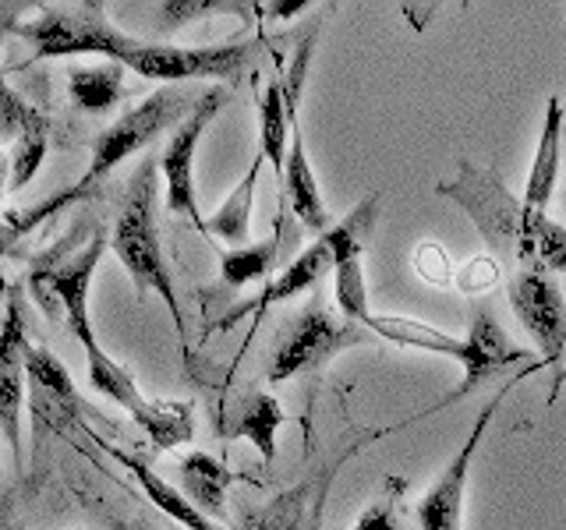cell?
Returning <instances> with one entry per match:
<instances>
[{
	"label": "cell",
	"instance_id": "cell-1",
	"mask_svg": "<svg viewBox=\"0 0 566 530\" xmlns=\"http://www.w3.org/2000/svg\"><path fill=\"white\" fill-rule=\"evenodd\" d=\"M436 191L468 212L489 247H510L521 269L566 273V226L548 220L545 212H531L524 199H513L500 170L460 159L453 181H439Z\"/></svg>",
	"mask_w": 566,
	"mask_h": 530
},
{
	"label": "cell",
	"instance_id": "cell-2",
	"mask_svg": "<svg viewBox=\"0 0 566 530\" xmlns=\"http://www.w3.org/2000/svg\"><path fill=\"white\" fill-rule=\"evenodd\" d=\"M206 93H199L195 85H164L156 88L153 96H146L138 106H132L128 114H120L111 128H106L96 141H93V159H88V170L78 177V184H71L67 191H61L57 199H50L43 205H35L29 216H11L8 223L14 226V234L22 237L25 230H32L40 220H46L50 212H57L78 199H88L106 177H111L124 159L149 149L153 141L164 135L167 128H177L195 106L202 103Z\"/></svg>",
	"mask_w": 566,
	"mask_h": 530
},
{
	"label": "cell",
	"instance_id": "cell-3",
	"mask_svg": "<svg viewBox=\"0 0 566 530\" xmlns=\"http://www.w3.org/2000/svg\"><path fill=\"white\" fill-rule=\"evenodd\" d=\"M159 159H142V167L132 173L128 191H124V202L114 223V255L120 265L128 269L132 283L138 294H156L164 305L170 308L177 340L188 350V336H185V315L177 305V290L164 258V244H159V226H156V191H159Z\"/></svg>",
	"mask_w": 566,
	"mask_h": 530
},
{
	"label": "cell",
	"instance_id": "cell-4",
	"mask_svg": "<svg viewBox=\"0 0 566 530\" xmlns=\"http://www.w3.org/2000/svg\"><path fill=\"white\" fill-rule=\"evenodd\" d=\"M376 216H379V194H365V199L347 212V220L329 226L315 244H308L255 300H248V305H241L238 311H230L223 318V326L238 322L241 315H259L273 305H283V300L315 290L326 276L336 273V262H340L344 252H365V241L371 237Z\"/></svg>",
	"mask_w": 566,
	"mask_h": 530
},
{
	"label": "cell",
	"instance_id": "cell-5",
	"mask_svg": "<svg viewBox=\"0 0 566 530\" xmlns=\"http://www.w3.org/2000/svg\"><path fill=\"white\" fill-rule=\"evenodd\" d=\"M106 244H111V237H106L103 226H96L93 237L82 241V247H75L71 255L53 252L29 273L32 300L46 311V318H61L85 350L99 343L93 332V318H88V287H93V276L106 255Z\"/></svg>",
	"mask_w": 566,
	"mask_h": 530
},
{
	"label": "cell",
	"instance_id": "cell-6",
	"mask_svg": "<svg viewBox=\"0 0 566 530\" xmlns=\"http://www.w3.org/2000/svg\"><path fill=\"white\" fill-rule=\"evenodd\" d=\"M368 336H371L368 329L347 322L344 315H336L323 297H312L308 308L280 332L270 368H265V379L287 382L297 375H315V371H323L340 350L368 343Z\"/></svg>",
	"mask_w": 566,
	"mask_h": 530
},
{
	"label": "cell",
	"instance_id": "cell-7",
	"mask_svg": "<svg viewBox=\"0 0 566 530\" xmlns=\"http://www.w3.org/2000/svg\"><path fill=\"white\" fill-rule=\"evenodd\" d=\"M25 43H32V61L46 57H78V53H99L117 61L138 46L128 32H120L103 4H75V8H43L40 18L14 29Z\"/></svg>",
	"mask_w": 566,
	"mask_h": 530
},
{
	"label": "cell",
	"instance_id": "cell-8",
	"mask_svg": "<svg viewBox=\"0 0 566 530\" xmlns=\"http://www.w3.org/2000/svg\"><path fill=\"white\" fill-rule=\"evenodd\" d=\"M255 61V43H217V46H167L142 43L120 57L135 75L164 85L188 82H238Z\"/></svg>",
	"mask_w": 566,
	"mask_h": 530
},
{
	"label": "cell",
	"instance_id": "cell-9",
	"mask_svg": "<svg viewBox=\"0 0 566 530\" xmlns=\"http://www.w3.org/2000/svg\"><path fill=\"white\" fill-rule=\"evenodd\" d=\"M542 364H527L517 379H506L500 385V393H492V400L478 411L474 424L468 438L460 442V449L453 453V459L436 481L424 488V495L415 506V520H418V530H464V502H468V481H471V467H474V456L482 449V438L489 432V424L495 417V411L503 406V400L510 396V389H517L527 375H535Z\"/></svg>",
	"mask_w": 566,
	"mask_h": 530
},
{
	"label": "cell",
	"instance_id": "cell-10",
	"mask_svg": "<svg viewBox=\"0 0 566 530\" xmlns=\"http://www.w3.org/2000/svg\"><path fill=\"white\" fill-rule=\"evenodd\" d=\"M312 50H315V29L297 43L291 67L283 71V96H287V117H291V152H287V167H283L280 184L294 216L318 234V230L329 226V209L323 202V194H318V177L312 170L305 135H301V88H305V78H308Z\"/></svg>",
	"mask_w": 566,
	"mask_h": 530
},
{
	"label": "cell",
	"instance_id": "cell-11",
	"mask_svg": "<svg viewBox=\"0 0 566 530\" xmlns=\"http://www.w3.org/2000/svg\"><path fill=\"white\" fill-rule=\"evenodd\" d=\"M415 421L418 417L403 421V424H386V428H365L358 435H350L329 459H318V464H312V470L301 477L291 491H283L273 506H265L255 517V530H318V523H323V512H326V495L333 488V477L340 474V467L347 464V459L354 453H361L368 442H379V438L394 435V432L407 428V424H415Z\"/></svg>",
	"mask_w": 566,
	"mask_h": 530
},
{
	"label": "cell",
	"instance_id": "cell-12",
	"mask_svg": "<svg viewBox=\"0 0 566 530\" xmlns=\"http://www.w3.org/2000/svg\"><path fill=\"white\" fill-rule=\"evenodd\" d=\"M227 96L230 93L223 85L206 88L202 103L177 124L164 152H159V173H164V184H167V212H181V216H188L199 230H206V220L199 212V194H195V152H199V141L212 124V117L223 110Z\"/></svg>",
	"mask_w": 566,
	"mask_h": 530
},
{
	"label": "cell",
	"instance_id": "cell-13",
	"mask_svg": "<svg viewBox=\"0 0 566 530\" xmlns=\"http://www.w3.org/2000/svg\"><path fill=\"white\" fill-rule=\"evenodd\" d=\"M510 308L542 350V368L566 364V300L553 273L517 269L510 283Z\"/></svg>",
	"mask_w": 566,
	"mask_h": 530
},
{
	"label": "cell",
	"instance_id": "cell-14",
	"mask_svg": "<svg viewBox=\"0 0 566 530\" xmlns=\"http://www.w3.org/2000/svg\"><path fill=\"white\" fill-rule=\"evenodd\" d=\"M88 411L71 382L67 368L43 347H29V417H32V456L43 453L50 435L67 432Z\"/></svg>",
	"mask_w": 566,
	"mask_h": 530
},
{
	"label": "cell",
	"instance_id": "cell-15",
	"mask_svg": "<svg viewBox=\"0 0 566 530\" xmlns=\"http://www.w3.org/2000/svg\"><path fill=\"white\" fill-rule=\"evenodd\" d=\"M29 375V336H25V300L11 290L4 318H0V435L11 446L14 464H22V403Z\"/></svg>",
	"mask_w": 566,
	"mask_h": 530
},
{
	"label": "cell",
	"instance_id": "cell-16",
	"mask_svg": "<svg viewBox=\"0 0 566 530\" xmlns=\"http://www.w3.org/2000/svg\"><path fill=\"white\" fill-rule=\"evenodd\" d=\"M464 343H468V361H464V368H460V371H464V382H460L457 393H450L447 400H439L436 406H429V411H421L418 417L436 414V411H442V406L471 396L478 385H485L492 375H500L503 368L527 361V347L510 340V332L500 326V318H495L492 308H474Z\"/></svg>",
	"mask_w": 566,
	"mask_h": 530
},
{
	"label": "cell",
	"instance_id": "cell-17",
	"mask_svg": "<svg viewBox=\"0 0 566 530\" xmlns=\"http://www.w3.org/2000/svg\"><path fill=\"white\" fill-rule=\"evenodd\" d=\"M563 138H566V106L559 96L545 103V124L538 135V149L531 159L527 184H524V205L531 212H545V205L553 202V191L559 184L563 170Z\"/></svg>",
	"mask_w": 566,
	"mask_h": 530
},
{
	"label": "cell",
	"instance_id": "cell-18",
	"mask_svg": "<svg viewBox=\"0 0 566 530\" xmlns=\"http://www.w3.org/2000/svg\"><path fill=\"white\" fill-rule=\"evenodd\" d=\"M99 446L111 453L117 464H124L132 474H135V481L142 485V495H146V499L164 512L167 520H174V523H181L185 530H220L217 523H212L206 512H199L191 502H188V495L185 491H177L170 481H164V477H159L146 459L142 456H132V453H124V449H117V446H111V442L106 438H96Z\"/></svg>",
	"mask_w": 566,
	"mask_h": 530
},
{
	"label": "cell",
	"instance_id": "cell-19",
	"mask_svg": "<svg viewBox=\"0 0 566 530\" xmlns=\"http://www.w3.org/2000/svg\"><path fill=\"white\" fill-rule=\"evenodd\" d=\"M177 474H181V488L195 509L206 512L209 520L227 517V491L234 485V470L209 453H188L177 464Z\"/></svg>",
	"mask_w": 566,
	"mask_h": 530
},
{
	"label": "cell",
	"instance_id": "cell-20",
	"mask_svg": "<svg viewBox=\"0 0 566 530\" xmlns=\"http://www.w3.org/2000/svg\"><path fill=\"white\" fill-rule=\"evenodd\" d=\"M132 421L149 435L153 449H177L195 438V406L188 400H146L132 411Z\"/></svg>",
	"mask_w": 566,
	"mask_h": 530
},
{
	"label": "cell",
	"instance_id": "cell-21",
	"mask_svg": "<svg viewBox=\"0 0 566 530\" xmlns=\"http://www.w3.org/2000/svg\"><path fill=\"white\" fill-rule=\"evenodd\" d=\"M262 152L255 156V163L244 170L241 184L227 194V202L206 220L202 234L209 237H223L230 247H244L252 244V212H255V188H259V170H262Z\"/></svg>",
	"mask_w": 566,
	"mask_h": 530
},
{
	"label": "cell",
	"instance_id": "cell-22",
	"mask_svg": "<svg viewBox=\"0 0 566 530\" xmlns=\"http://www.w3.org/2000/svg\"><path fill=\"white\" fill-rule=\"evenodd\" d=\"M368 332L382 336V340L397 343V347H415V350H429V353H442V358L457 361L464 368L468 361V343L457 340V336L442 332L436 326H424L418 318H403V315H371L368 318Z\"/></svg>",
	"mask_w": 566,
	"mask_h": 530
},
{
	"label": "cell",
	"instance_id": "cell-23",
	"mask_svg": "<svg viewBox=\"0 0 566 530\" xmlns=\"http://www.w3.org/2000/svg\"><path fill=\"white\" fill-rule=\"evenodd\" d=\"M287 138H291V117H287V96H283V71L276 67L265 88L259 93V152L273 173L283 181L287 167Z\"/></svg>",
	"mask_w": 566,
	"mask_h": 530
},
{
	"label": "cell",
	"instance_id": "cell-24",
	"mask_svg": "<svg viewBox=\"0 0 566 530\" xmlns=\"http://www.w3.org/2000/svg\"><path fill=\"white\" fill-rule=\"evenodd\" d=\"M283 226H287V216L276 220V234L270 241H252L244 247H230V252L220 255V279L223 287L241 290L248 283L270 279V273L276 269L280 247H283Z\"/></svg>",
	"mask_w": 566,
	"mask_h": 530
},
{
	"label": "cell",
	"instance_id": "cell-25",
	"mask_svg": "<svg viewBox=\"0 0 566 530\" xmlns=\"http://www.w3.org/2000/svg\"><path fill=\"white\" fill-rule=\"evenodd\" d=\"M283 421H287V414H283V406L276 403V396L252 393L238 406V417H234V424H230V438L252 442L265 464H273V456H276V432H280Z\"/></svg>",
	"mask_w": 566,
	"mask_h": 530
},
{
	"label": "cell",
	"instance_id": "cell-26",
	"mask_svg": "<svg viewBox=\"0 0 566 530\" xmlns=\"http://www.w3.org/2000/svg\"><path fill=\"white\" fill-rule=\"evenodd\" d=\"M67 93L75 99L78 110H85V114L114 110L124 96V64L106 61V64H93V67H71Z\"/></svg>",
	"mask_w": 566,
	"mask_h": 530
},
{
	"label": "cell",
	"instance_id": "cell-27",
	"mask_svg": "<svg viewBox=\"0 0 566 530\" xmlns=\"http://www.w3.org/2000/svg\"><path fill=\"white\" fill-rule=\"evenodd\" d=\"M333 300H336V311H340L347 322L368 329V318L376 311L368 308V283H365V269H361V252H344L340 262H336Z\"/></svg>",
	"mask_w": 566,
	"mask_h": 530
},
{
	"label": "cell",
	"instance_id": "cell-28",
	"mask_svg": "<svg viewBox=\"0 0 566 530\" xmlns=\"http://www.w3.org/2000/svg\"><path fill=\"white\" fill-rule=\"evenodd\" d=\"M85 361H88V382H93V389H99L103 396H111L114 403H120L124 411L132 414L142 400V393H138V385L128 371H124L114 358H106L99 343L93 350H85Z\"/></svg>",
	"mask_w": 566,
	"mask_h": 530
},
{
	"label": "cell",
	"instance_id": "cell-29",
	"mask_svg": "<svg viewBox=\"0 0 566 530\" xmlns=\"http://www.w3.org/2000/svg\"><path fill=\"white\" fill-rule=\"evenodd\" d=\"M46 146H50L46 120L32 124L29 131L18 135V141L11 146V191H22L32 184V177L40 173L43 159H46Z\"/></svg>",
	"mask_w": 566,
	"mask_h": 530
},
{
	"label": "cell",
	"instance_id": "cell-30",
	"mask_svg": "<svg viewBox=\"0 0 566 530\" xmlns=\"http://www.w3.org/2000/svg\"><path fill=\"white\" fill-rule=\"evenodd\" d=\"M407 481L403 477H386L382 491L365 506V512L358 517L350 530H407L400 520V502H403Z\"/></svg>",
	"mask_w": 566,
	"mask_h": 530
},
{
	"label": "cell",
	"instance_id": "cell-31",
	"mask_svg": "<svg viewBox=\"0 0 566 530\" xmlns=\"http://www.w3.org/2000/svg\"><path fill=\"white\" fill-rule=\"evenodd\" d=\"M40 120H43V114L18 96L4 78H0V141H11L14 146L18 135L29 131L32 124H40Z\"/></svg>",
	"mask_w": 566,
	"mask_h": 530
},
{
	"label": "cell",
	"instance_id": "cell-32",
	"mask_svg": "<svg viewBox=\"0 0 566 530\" xmlns=\"http://www.w3.org/2000/svg\"><path fill=\"white\" fill-rule=\"evenodd\" d=\"M164 29H181L195 18H209V11H238L234 4H212V0H181V4H164Z\"/></svg>",
	"mask_w": 566,
	"mask_h": 530
},
{
	"label": "cell",
	"instance_id": "cell-33",
	"mask_svg": "<svg viewBox=\"0 0 566 530\" xmlns=\"http://www.w3.org/2000/svg\"><path fill=\"white\" fill-rule=\"evenodd\" d=\"M495 276H500V273H495L492 258H474V262H468V269L460 273V287L471 290V294H482V290L492 287Z\"/></svg>",
	"mask_w": 566,
	"mask_h": 530
},
{
	"label": "cell",
	"instance_id": "cell-34",
	"mask_svg": "<svg viewBox=\"0 0 566 530\" xmlns=\"http://www.w3.org/2000/svg\"><path fill=\"white\" fill-rule=\"evenodd\" d=\"M18 11H25V8L22 4H0V46H4V40L18 29Z\"/></svg>",
	"mask_w": 566,
	"mask_h": 530
},
{
	"label": "cell",
	"instance_id": "cell-35",
	"mask_svg": "<svg viewBox=\"0 0 566 530\" xmlns=\"http://www.w3.org/2000/svg\"><path fill=\"white\" fill-rule=\"evenodd\" d=\"M8 191H11V152L0 149V205H4Z\"/></svg>",
	"mask_w": 566,
	"mask_h": 530
},
{
	"label": "cell",
	"instance_id": "cell-36",
	"mask_svg": "<svg viewBox=\"0 0 566 530\" xmlns=\"http://www.w3.org/2000/svg\"><path fill=\"white\" fill-rule=\"evenodd\" d=\"M305 8H312L308 0H294V4H265V11H273V18H291V14L305 11Z\"/></svg>",
	"mask_w": 566,
	"mask_h": 530
},
{
	"label": "cell",
	"instance_id": "cell-37",
	"mask_svg": "<svg viewBox=\"0 0 566 530\" xmlns=\"http://www.w3.org/2000/svg\"><path fill=\"white\" fill-rule=\"evenodd\" d=\"M18 241V234H14V226L11 223H0V258L8 255V247Z\"/></svg>",
	"mask_w": 566,
	"mask_h": 530
},
{
	"label": "cell",
	"instance_id": "cell-38",
	"mask_svg": "<svg viewBox=\"0 0 566 530\" xmlns=\"http://www.w3.org/2000/svg\"><path fill=\"white\" fill-rule=\"evenodd\" d=\"M114 527H117V530H153L146 520H117Z\"/></svg>",
	"mask_w": 566,
	"mask_h": 530
},
{
	"label": "cell",
	"instance_id": "cell-39",
	"mask_svg": "<svg viewBox=\"0 0 566 530\" xmlns=\"http://www.w3.org/2000/svg\"><path fill=\"white\" fill-rule=\"evenodd\" d=\"M563 205H566V191H563Z\"/></svg>",
	"mask_w": 566,
	"mask_h": 530
},
{
	"label": "cell",
	"instance_id": "cell-40",
	"mask_svg": "<svg viewBox=\"0 0 566 530\" xmlns=\"http://www.w3.org/2000/svg\"><path fill=\"white\" fill-rule=\"evenodd\" d=\"M563 106H566V99H563Z\"/></svg>",
	"mask_w": 566,
	"mask_h": 530
}]
</instances>
